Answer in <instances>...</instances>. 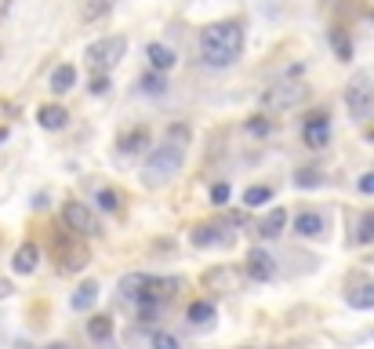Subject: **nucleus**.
Returning a JSON list of instances; mask_svg holds the SVG:
<instances>
[{"label": "nucleus", "mask_w": 374, "mask_h": 349, "mask_svg": "<svg viewBox=\"0 0 374 349\" xmlns=\"http://www.w3.org/2000/svg\"><path fill=\"white\" fill-rule=\"evenodd\" d=\"M145 288H149V273H127V277H120V295L124 298H135V302H142Z\"/></svg>", "instance_id": "16"}, {"label": "nucleus", "mask_w": 374, "mask_h": 349, "mask_svg": "<svg viewBox=\"0 0 374 349\" xmlns=\"http://www.w3.org/2000/svg\"><path fill=\"white\" fill-rule=\"evenodd\" d=\"M323 182V174L316 171V168H302L298 174H295V186H302V189H313V186H320Z\"/></svg>", "instance_id": "27"}, {"label": "nucleus", "mask_w": 374, "mask_h": 349, "mask_svg": "<svg viewBox=\"0 0 374 349\" xmlns=\"http://www.w3.org/2000/svg\"><path fill=\"white\" fill-rule=\"evenodd\" d=\"M145 138H149V135H145L142 128H138V131H131V135H124V138H120V153H127V156L138 153V149L145 146Z\"/></svg>", "instance_id": "26"}, {"label": "nucleus", "mask_w": 374, "mask_h": 349, "mask_svg": "<svg viewBox=\"0 0 374 349\" xmlns=\"http://www.w3.org/2000/svg\"><path fill=\"white\" fill-rule=\"evenodd\" d=\"M240 51H243V22H236V19L211 22L200 33V58L211 70L233 66V62L240 58Z\"/></svg>", "instance_id": "1"}, {"label": "nucleus", "mask_w": 374, "mask_h": 349, "mask_svg": "<svg viewBox=\"0 0 374 349\" xmlns=\"http://www.w3.org/2000/svg\"><path fill=\"white\" fill-rule=\"evenodd\" d=\"M345 302L352 309H374V280H360L345 291Z\"/></svg>", "instance_id": "12"}, {"label": "nucleus", "mask_w": 374, "mask_h": 349, "mask_svg": "<svg viewBox=\"0 0 374 349\" xmlns=\"http://www.w3.org/2000/svg\"><path fill=\"white\" fill-rule=\"evenodd\" d=\"M62 222L80 233V236H99V222H95V211L88 204H76V200H66L62 204Z\"/></svg>", "instance_id": "6"}, {"label": "nucleus", "mask_w": 374, "mask_h": 349, "mask_svg": "<svg viewBox=\"0 0 374 349\" xmlns=\"http://www.w3.org/2000/svg\"><path fill=\"white\" fill-rule=\"evenodd\" d=\"M88 335L95 342H109L113 339V320H109V316H91V320H88Z\"/></svg>", "instance_id": "21"}, {"label": "nucleus", "mask_w": 374, "mask_h": 349, "mask_svg": "<svg viewBox=\"0 0 374 349\" xmlns=\"http://www.w3.org/2000/svg\"><path fill=\"white\" fill-rule=\"evenodd\" d=\"M309 95V88L305 84H280V88H269L266 95H262V106L266 109H291V106H298L302 99Z\"/></svg>", "instance_id": "7"}, {"label": "nucleus", "mask_w": 374, "mask_h": 349, "mask_svg": "<svg viewBox=\"0 0 374 349\" xmlns=\"http://www.w3.org/2000/svg\"><path fill=\"white\" fill-rule=\"evenodd\" d=\"M269 200H273L269 186H251L247 193H243V204H247V208H262V204H269Z\"/></svg>", "instance_id": "23"}, {"label": "nucleus", "mask_w": 374, "mask_h": 349, "mask_svg": "<svg viewBox=\"0 0 374 349\" xmlns=\"http://www.w3.org/2000/svg\"><path fill=\"white\" fill-rule=\"evenodd\" d=\"M164 76H160V73H153V76H145V81H142V91H149V95H164Z\"/></svg>", "instance_id": "28"}, {"label": "nucleus", "mask_w": 374, "mask_h": 349, "mask_svg": "<svg viewBox=\"0 0 374 349\" xmlns=\"http://www.w3.org/2000/svg\"><path fill=\"white\" fill-rule=\"evenodd\" d=\"M273 273H276V259L269 255V251L254 247L251 255H247V277L251 280H269Z\"/></svg>", "instance_id": "10"}, {"label": "nucleus", "mask_w": 374, "mask_h": 349, "mask_svg": "<svg viewBox=\"0 0 374 349\" xmlns=\"http://www.w3.org/2000/svg\"><path fill=\"white\" fill-rule=\"evenodd\" d=\"M113 4H117V0H88V4H84V19H88V22L102 19V15H109Z\"/></svg>", "instance_id": "25"}, {"label": "nucleus", "mask_w": 374, "mask_h": 349, "mask_svg": "<svg viewBox=\"0 0 374 349\" xmlns=\"http://www.w3.org/2000/svg\"><path fill=\"white\" fill-rule=\"evenodd\" d=\"M360 193L364 197H374V171H367L364 179H360Z\"/></svg>", "instance_id": "35"}, {"label": "nucleus", "mask_w": 374, "mask_h": 349, "mask_svg": "<svg viewBox=\"0 0 374 349\" xmlns=\"http://www.w3.org/2000/svg\"><path fill=\"white\" fill-rule=\"evenodd\" d=\"M284 226H287V211H284V208H273L262 222H258V233L273 241V236H280V233H284Z\"/></svg>", "instance_id": "19"}, {"label": "nucleus", "mask_w": 374, "mask_h": 349, "mask_svg": "<svg viewBox=\"0 0 374 349\" xmlns=\"http://www.w3.org/2000/svg\"><path fill=\"white\" fill-rule=\"evenodd\" d=\"M55 262H58L62 273H80V269L88 266V247L76 244L73 236L55 233Z\"/></svg>", "instance_id": "5"}, {"label": "nucleus", "mask_w": 374, "mask_h": 349, "mask_svg": "<svg viewBox=\"0 0 374 349\" xmlns=\"http://www.w3.org/2000/svg\"><path fill=\"white\" fill-rule=\"evenodd\" d=\"M99 204H102V211H117L120 204H117V193H113V189H102L99 193Z\"/></svg>", "instance_id": "33"}, {"label": "nucleus", "mask_w": 374, "mask_h": 349, "mask_svg": "<svg viewBox=\"0 0 374 349\" xmlns=\"http://www.w3.org/2000/svg\"><path fill=\"white\" fill-rule=\"evenodd\" d=\"M124 51H127V40L124 37H102V40H95L88 47V62H91L95 73H109L124 58Z\"/></svg>", "instance_id": "4"}, {"label": "nucleus", "mask_w": 374, "mask_h": 349, "mask_svg": "<svg viewBox=\"0 0 374 349\" xmlns=\"http://www.w3.org/2000/svg\"><path fill=\"white\" fill-rule=\"evenodd\" d=\"M331 44H334V51H338L341 58H349V40H345V33H341V29H334V33H331Z\"/></svg>", "instance_id": "32"}, {"label": "nucleus", "mask_w": 374, "mask_h": 349, "mask_svg": "<svg viewBox=\"0 0 374 349\" xmlns=\"http://www.w3.org/2000/svg\"><path fill=\"white\" fill-rule=\"evenodd\" d=\"M371 22H374V11H371Z\"/></svg>", "instance_id": "40"}, {"label": "nucleus", "mask_w": 374, "mask_h": 349, "mask_svg": "<svg viewBox=\"0 0 374 349\" xmlns=\"http://www.w3.org/2000/svg\"><path fill=\"white\" fill-rule=\"evenodd\" d=\"M233 280H236V273H233V269H225V266L207 269V273H204V284L211 291H233Z\"/></svg>", "instance_id": "18"}, {"label": "nucleus", "mask_w": 374, "mask_h": 349, "mask_svg": "<svg viewBox=\"0 0 374 349\" xmlns=\"http://www.w3.org/2000/svg\"><path fill=\"white\" fill-rule=\"evenodd\" d=\"M345 109H349V117L352 120H371L374 117V84H371V76L367 73H356L349 88H345Z\"/></svg>", "instance_id": "3"}, {"label": "nucleus", "mask_w": 374, "mask_h": 349, "mask_svg": "<svg viewBox=\"0 0 374 349\" xmlns=\"http://www.w3.org/2000/svg\"><path fill=\"white\" fill-rule=\"evenodd\" d=\"M189 320L193 324H211V320H215V306H211V302H193L189 306Z\"/></svg>", "instance_id": "24"}, {"label": "nucleus", "mask_w": 374, "mask_h": 349, "mask_svg": "<svg viewBox=\"0 0 374 349\" xmlns=\"http://www.w3.org/2000/svg\"><path fill=\"white\" fill-rule=\"evenodd\" d=\"M211 200H215V204H225V200H229V186L218 182L215 189H211Z\"/></svg>", "instance_id": "34"}, {"label": "nucleus", "mask_w": 374, "mask_h": 349, "mask_svg": "<svg viewBox=\"0 0 374 349\" xmlns=\"http://www.w3.org/2000/svg\"><path fill=\"white\" fill-rule=\"evenodd\" d=\"M47 84H51V91H55V95H66V91L76 84V70L70 66V62H62V66H55V70H51V81H47Z\"/></svg>", "instance_id": "17"}, {"label": "nucleus", "mask_w": 374, "mask_h": 349, "mask_svg": "<svg viewBox=\"0 0 374 349\" xmlns=\"http://www.w3.org/2000/svg\"><path fill=\"white\" fill-rule=\"evenodd\" d=\"M8 295H11V284H8V280H0V298H8Z\"/></svg>", "instance_id": "37"}, {"label": "nucleus", "mask_w": 374, "mask_h": 349, "mask_svg": "<svg viewBox=\"0 0 374 349\" xmlns=\"http://www.w3.org/2000/svg\"><path fill=\"white\" fill-rule=\"evenodd\" d=\"M302 138L309 149H323L331 142V117L327 113H309L302 124Z\"/></svg>", "instance_id": "8"}, {"label": "nucleus", "mask_w": 374, "mask_h": 349, "mask_svg": "<svg viewBox=\"0 0 374 349\" xmlns=\"http://www.w3.org/2000/svg\"><path fill=\"white\" fill-rule=\"evenodd\" d=\"M95 298H99V284L88 280V284H80V288L73 291V302H70V306L84 313V309H91V306H95Z\"/></svg>", "instance_id": "20"}, {"label": "nucleus", "mask_w": 374, "mask_h": 349, "mask_svg": "<svg viewBox=\"0 0 374 349\" xmlns=\"http://www.w3.org/2000/svg\"><path fill=\"white\" fill-rule=\"evenodd\" d=\"M66 120H70V113L62 106H40L37 109V124H40V128H47V131L66 128Z\"/></svg>", "instance_id": "15"}, {"label": "nucleus", "mask_w": 374, "mask_h": 349, "mask_svg": "<svg viewBox=\"0 0 374 349\" xmlns=\"http://www.w3.org/2000/svg\"><path fill=\"white\" fill-rule=\"evenodd\" d=\"M11 266H15V273H33V269L40 266V247L37 244H22L19 251H15Z\"/></svg>", "instance_id": "14"}, {"label": "nucleus", "mask_w": 374, "mask_h": 349, "mask_svg": "<svg viewBox=\"0 0 374 349\" xmlns=\"http://www.w3.org/2000/svg\"><path fill=\"white\" fill-rule=\"evenodd\" d=\"M153 349H178V339L168 335V331H156V335H153Z\"/></svg>", "instance_id": "30"}, {"label": "nucleus", "mask_w": 374, "mask_h": 349, "mask_svg": "<svg viewBox=\"0 0 374 349\" xmlns=\"http://www.w3.org/2000/svg\"><path fill=\"white\" fill-rule=\"evenodd\" d=\"M145 58H149V66H153L156 73H168L174 62H178V55L171 51L168 44H149V47H145Z\"/></svg>", "instance_id": "13"}, {"label": "nucleus", "mask_w": 374, "mask_h": 349, "mask_svg": "<svg viewBox=\"0 0 374 349\" xmlns=\"http://www.w3.org/2000/svg\"><path fill=\"white\" fill-rule=\"evenodd\" d=\"M44 349H70V346H62V342H51V346H44Z\"/></svg>", "instance_id": "38"}, {"label": "nucleus", "mask_w": 374, "mask_h": 349, "mask_svg": "<svg viewBox=\"0 0 374 349\" xmlns=\"http://www.w3.org/2000/svg\"><path fill=\"white\" fill-rule=\"evenodd\" d=\"M109 91V73H91V95H106Z\"/></svg>", "instance_id": "31"}, {"label": "nucleus", "mask_w": 374, "mask_h": 349, "mask_svg": "<svg viewBox=\"0 0 374 349\" xmlns=\"http://www.w3.org/2000/svg\"><path fill=\"white\" fill-rule=\"evenodd\" d=\"M0 138H8V131H4V128H0Z\"/></svg>", "instance_id": "39"}, {"label": "nucleus", "mask_w": 374, "mask_h": 349, "mask_svg": "<svg viewBox=\"0 0 374 349\" xmlns=\"http://www.w3.org/2000/svg\"><path fill=\"white\" fill-rule=\"evenodd\" d=\"M189 241L197 244V247H225V244L233 241V236H225V229H222V226H197Z\"/></svg>", "instance_id": "11"}, {"label": "nucleus", "mask_w": 374, "mask_h": 349, "mask_svg": "<svg viewBox=\"0 0 374 349\" xmlns=\"http://www.w3.org/2000/svg\"><path fill=\"white\" fill-rule=\"evenodd\" d=\"M8 15H11V0H0V22H4Z\"/></svg>", "instance_id": "36"}, {"label": "nucleus", "mask_w": 374, "mask_h": 349, "mask_svg": "<svg viewBox=\"0 0 374 349\" xmlns=\"http://www.w3.org/2000/svg\"><path fill=\"white\" fill-rule=\"evenodd\" d=\"M356 244H374V211L360 215V222H356Z\"/></svg>", "instance_id": "22"}, {"label": "nucleus", "mask_w": 374, "mask_h": 349, "mask_svg": "<svg viewBox=\"0 0 374 349\" xmlns=\"http://www.w3.org/2000/svg\"><path fill=\"white\" fill-rule=\"evenodd\" d=\"M247 131L251 135H269L273 131V120L269 117H254V120H247Z\"/></svg>", "instance_id": "29"}, {"label": "nucleus", "mask_w": 374, "mask_h": 349, "mask_svg": "<svg viewBox=\"0 0 374 349\" xmlns=\"http://www.w3.org/2000/svg\"><path fill=\"white\" fill-rule=\"evenodd\" d=\"M178 135L189 138L186 128H171V138L168 142H160V146L153 149L149 156V164H145V182L149 186H160V182H168L171 174L182 168V156H186V146H178Z\"/></svg>", "instance_id": "2"}, {"label": "nucleus", "mask_w": 374, "mask_h": 349, "mask_svg": "<svg viewBox=\"0 0 374 349\" xmlns=\"http://www.w3.org/2000/svg\"><path fill=\"white\" fill-rule=\"evenodd\" d=\"M295 233L305 236V241H316V236L327 233V218L316 215V211H298L295 215Z\"/></svg>", "instance_id": "9"}]
</instances>
